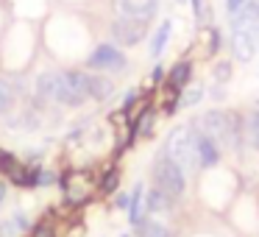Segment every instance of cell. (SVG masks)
<instances>
[{
  "label": "cell",
  "instance_id": "obj_11",
  "mask_svg": "<svg viewBox=\"0 0 259 237\" xmlns=\"http://www.w3.org/2000/svg\"><path fill=\"white\" fill-rule=\"evenodd\" d=\"M253 23H259V0H248L240 12L231 14V31L251 28Z\"/></svg>",
  "mask_w": 259,
  "mask_h": 237
},
{
  "label": "cell",
  "instance_id": "obj_20",
  "mask_svg": "<svg viewBox=\"0 0 259 237\" xmlns=\"http://www.w3.org/2000/svg\"><path fill=\"white\" fill-rule=\"evenodd\" d=\"M203 98V87H187V92L179 98V106H195Z\"/></svg>",
  "mask_w": 259,
  "mask_h": 237
},
{
  "label": "cell",
  "instance_id": "obj_24",
  "mask_svg": "<svg viewBox=\"0 0 259 237\" xmlns=\"http://www.w3.org/2000/svg\"><path fill=\"white\" fill-rule=\"evenodd\" d=\"M31 237H56V231L51 223H39L36 229H31Z\"/></svg>",
  "mask_w": 259,
  "mask_h": 237
},
{
  "label": "cell",
  "instance_id": "obj_27",
  "mask_svg": "<svg viewBox=\"0 0 259 237\" xmlns=\"http://www.w3.org/2000/svg\"><path fill=\"white\" fill-rule=\"evenodd\" d=\"M192 9H195V17L203 20V0H192Z\"/></svg>",
  "mask_w": 259,
  "mask_h": 237
},
{
  "label": "cell",
  "instance_id": "obj_18",
  "mask_svg": "<svg viewBox=\"0 0 259 237\" xmlns=\"http://www.w3.org/2000/svg\"><path fill=\"white\" fill-rule=\"evenodd\" d=\"M140 237H173V231L159 220H142L140 223Z\"/></svg>",
  "mask_w": 259,
  "mask_h": 237
},
{
  "label": "cell",
  "instance_id": "obj_7",
  "mask_svg": "<svg viewBox=\"0 0 259 237\" xmlns=\"http://www.w3.org/2000/svg\"><path fill=\"white\" fill-rule=\"evenodd\" d=\"M120 17H131V20H151L159 9V0H117L114 3Z\"/></svg>",
  "mask_w": 259,
  "mask_h": 237
},
{
  "label": "cell",
  "instance_id": "obj_4",
  "mask_svg": "<svg viewBox=\"0 0 259 237\" xmlns=\"http://www.w3.org/2000/svg\"><path fill=\"white\" fill-rule=\"evenodd\" d=\"M151 173H153V187H159L164 195H170V198H181V195H184V190H187V173L173 162V159H167L162 153V156L153 162Z\"/></svg>",
  "mask_w": 259,
  "mask_h": 237
},
{
  "label": "cell",
  "instance_id": "obj_10",
  "mask_svg": "<svg viewBox=\"0 0 259 237\" xmlns=\"http://www.w3.org/2000/svg\"><path fill=\"white\" fill-rule=\"evenodd\" d=\"M231 51H234V56L240 59V62H251V59H253V53L259 51V48H256V42H253L251 28L234 31V36H231Z\"/></svg>",
  "mask_w": 259,
  "mask_h": 237
},
{
  "label": "cell",
  "instance_id": "obj_23",
  "mask_svg": "<svg viewBox=\"0 0 259 237\" xmlns=\"http://www.w3.org/2000/svg\"><path fill=\"white\" fill-rule=\"evenodd\" d=\"M117 181H120V173H117V170H112V173L101 181V190L103 192H114V190H117Z\"/></svg>",
  "mask_w": 259,
  "mask_h": 237
},
{
  "label": "cell",
  "instance_id": "obj_1",
  "mask_svg": "<svg viewBox=\"0 0 259 237\" xmlns=\"http://www.w3.org/2000/svg\"><path fill=\"white\" fill-rule=\"evenodd\" d=\"M198 131L206 137H212L218 142V148H240V137H242V126H240V114L237 112H220L212 109L198 120Z\"/></svg>",
  "mask_w": 259,
  "mask_h": 237
},
{
  "label": "cell",
  "instance_id": "obj_28",
  "mask_svg": "<svg viewBox=\"0 0 259 237\" xmlns=\"http://www.w3.org/2000/svg\"><path fill=\"white\" fill-rule=\"evenodd\" d=\"M6 201V184H3V181H0V204Z\"/></svg>",
  "mask_w": 259,
  "mask_h": 237
},
{
  "label": "cell",
  "instance_id": "obj_26",
  "mask_svg": "<svg viewBox=\"0 0 259 237\" xmlns=\"http://www.w3.org/2000/svg\"><path fill=\"white\" fill-rule=\"evenodd\" d=\"M245 3H248V0H229V3H226V9H229L231 14H237L242 6H245Z\"/></svg>",
  "mask_w": 259,
  "mask_h": 237
},
{
  "label": "cell",
  "instance_id": "obj_13",
  "mask_svg": "<svg viewBox=\"0 0 259 237\" xmlns=\"http://www.w3.org/2000/svg\"><path fill=\"white\" fill-rule=\"evenodd\" d=\"M142 204H145V190H142V184H137L134 190H131V198H128V220H131V226L142 223Z\"/></svg>",
  "mask_w": 259,
  "mask_h": 237
},
{
  "label": "cell",
  "instance_id": "obj_21",
  "mask_svg": "<svg viewBox=\"0 0 259 237\" xmlns=\"http://www.w3.org/2000/svg\"><path fill=\"white\" fill-rule=\"evenodd\" d=\"M17 170H20L17 159H14V156H12V153H9V151H0V173L17 176Z\"/></svg>",
  "mask_w": 259,
  "mask_h": 237
},
{
  "label": "cell",
  "instance_id": "obj_5",
  "mask_svg": "<svg viewBox=\"0 0 259 237\" xmlns=\"http://www.w3.org/2000/svg\"><path fill=\"white\" fill-rule=\"evenodd\" d=\"M148 34V23L145 20H131V17H117L112 25V36L120 42V45H140Z\"/></svg>",
  "mask_w": 259,
  "mask_h": 237
},
{
  "label": "cell",
  "instance_id": "obj_17",
  "mask_svg": "<svg viewBox=\"0 0 259 237\" xmlns=\"http://www.w3.org/2000/svg\"><path fill=\"white\" fill-rule=\"evenodd\" d=\"M167 40H170V23L164 20V23L156 28L153 40H151V56H153V59L162 56V51H164V45H167Z\"/></svg>",
  "mask_w": 259,
  "mask_h": 237
},
{
  "label": "cell",
  "instance_id": "obj_29",
  "mask_svg": "<svg viewBox=\"0 0 259 237\" xmlns=\"http://www.w3.org/2000/svg\"><path fill=\"white\" fill-rule=\"evenodd\" d=\"M162 75H164V73H162V67L153 70V81H162Z\"/></svg>",
  "mask_w": 259,
  "mask_h": 237
},
{
  "label": "cell",
  "instance_id": "obj_2",
  "mask_svg": "<svg viewBox=\"0 0 259 237\" xmlns=\"http://www.w3.org/2000/svg\"><path fill=\"white\" fill-rule=\"evenodd\" d=\"M164 156L173 159L184 173L198 168V153H195V129L192 126H179L170 131L164 142Z\"/></svg>",
  "mask_w": 259,
  "mask_h": 237
},
{
  "label": "cell",
  "instance_id": "obj_12",
  "mask_svg": "<svg viewBox=\"0 0 259 237\" xmlns=\"http://www.w3.org/2000/svg\"><path fill=\"white\" fill-rule=\"evenodd\" d=\"M190 75H192V64H190V62H179L173 70H170V75H167V81H170V90L181 92L187 84H190Z\"/></svg>",
  "mask_w": 259,
  "mask_h": 237
},
{
  "label": "cell",
  "instance_id": "obj_30",
  "mask_svg": "<svg viewBox=\"0 0 259 237\" xmlns=\"http://www.w3.org/2000/svg\"><path fill=\"white\" fill-rule=\"evenodd\" d=\"M176 3H184V0H176Z\"/></svg>",
  "mask_w": 259,
  "mask_h": 237
},
{
  "label": "cell",
  "instance_id": "obj_15",
  "mask_svg": "<svg viewBox=\"0 0 259 237\" xmlns=\"http://www.w3.org/2000/svg\"><path fill=\"white\" fill-rule=\"evenodd\" d=\"M112 92H114V84L106 75H90V98L106 101V98H112Z\"/></svg>",
  "mask_w": 259,
  "mask_h": 237
},
{
  "label": "cell",
  "instance_id": "obj_6",
  "mask_svg": "<svg viewBox=\"0 0 259 237\" xmlns=\"http://www.w3.org/2000/svg\"><path fill=\"white\" fill-rule=\"evenodd\" d=\"M87 67L92 70H125V56L123 51H120L117 45H109V42H103V45H98L95 51H92V56L87 59Z\"/></svg>",
  "mask_w": 259,
  "mask_h": 237
},
{
  "label": "cell",
  "instance_id": "obj_22",
  "mask_svg": "<svg viewBox=\"0 0 259 237\" xmlns=\"http://www.w3.org/2000/svg\"><path fill=\"white\" fill-rule=\"evenodd\" d=\"M248 142L259 151V112H253L248 120Z\"/></svg>",
  "mask_w": 259,
  "mask_h": 237
},
{
  "label": "cell",
  "instance_id": "obj_8",
  "mask_svg": "<svg viewBox=\"0 0 259 237\" xmlns=\"http://www.w3.org/2000/svg\"><path fill=\"white\" fill-rule=\"evenodd\" d=\"M62 187H64V198H67L70 204H81L90 198L92 187L90 181H87L84 173H70L67 179H62Z\"/></svg>",
  "mask_w": 259,
  "mask_h": 237
},
{
  "label": "cell",
  "instance_id": "obj_9",
  "mask_svg": "<svg viewBox=\"0 0 259 237\" xmlns=\"http://www.w3.org/2000/svg\"><path fill=\"white\" fill-rule=\"evenodd\" d=\"M195 153H198V165L201 168H214L220 162V148L212 137L195 131Z\"/></svg>",
  "mask_w": 259,
  "mask_h": 237
},
{
  "label": "cell",
  "instance_id": "obj_14",
  "mask_svg": "<svg viewBox=\"0 0 259 237\" xmlns=\"http://www.w3.org/2000/svg\"><path fill=\"white\" fill-rule=\"evenodd\" d=\"M170 204H173V198L170 195H164L159 187H151V192H145V207H148V212H167L170 209Z\"/></svg>",
  "mask_w": 259,
  "mask_h": 237
},
{
  "label": "cell",
  "instance_id": "obj_3",
  "mask_svg": "<svg viewBox=\"0 0 259 237\" xmlns=\"http://www.w3.org/2000/svg\"><path fill=\"white\" fill-rule=\"evenodd\" d=\"M90 98V75L84 70H67L59 73V84H56V95L53 101L64 103V106H81Z\"/></svg>",
  "mask_w": 259,
  "mask_h": 237
},
{
  "label": "cell",
  "instance_id": "obj_19",
  "mask_svg": "<svg viewBox=\"0 0 259 237\" xmlns=\"http://www.w3.org/2000/svg\"><path fill=\"white\" fill-rule=\"evenodd\" d=\"M14 103V87L6 78H0V114H6Z\"/></svg>",
  "mask_w": 259,
  "mask_h": 237
},
{
  "label": "cell",
  "instance_id": "obj_16",
  "mask_svg": "<svg viewBox=\"0 0 259 237\" xmlns=\"http://www.w3.org/2000/svg\"><path fill=\"white\" fill-rule=\"evenodd\" d=\"M56 84H59V73H42L39 78H36V95H39L42 101H53Z\"/></svg>",
  "mask_w": 259,
  "mask_h": 237
},
{
  "label": "cell",
  "instance_id": "obj_25",
  "mask_svg": "<svg viewBox=\"0 0 259 237\" xmlns=\"http://www.w3.org/2000/svg\"><path fill=\"white\" fill-rule=\"evenodd\" d=\"M229 75H231L229 62H220L218 67H214V78H218V81H229Z\"/></svg>",
  "mask_w": 259,
  "mask_h": 237
}]
</instances>
